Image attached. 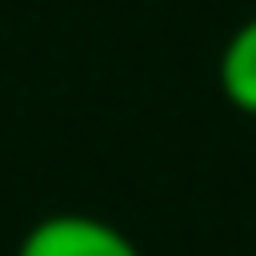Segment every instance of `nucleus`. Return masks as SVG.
<instances>
[{"label": "nucleus", "mask_w": 256, "mask_h": 256, "mask_svg": "<svg viewBox=\"0 0 256 256\" xmlns=\"http://www.w3.org/2000/svg\"><path fill=\"white\" fill-rule=\"evenodd\" d=\"M16 256H142L131 236L120 225L100 214H78V209H58V214H42L37 225L21 236Z\"/></svg>", "instance_id": "f257e3e1"}, {"label": "nucleus", "mask_w": 256, "mask_h": 256, "mask_svg": "<svg viewBox=\"0 0 256 256\" xmlns=\"http://www.w3.org/2000/svg\"><path fill=\"white\" fill-rule=\"evenodd\" d=\"M220 94L256 120V16H246L220 48Z\"/></svg>", "instance_id": "f03ea898"}]
</instances>
